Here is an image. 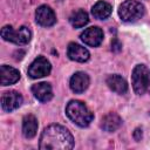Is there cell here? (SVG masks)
Wrapping results in <instances>:
<instances>
[{"label": "cell", "instance_id": "6", "mask_svg": "<svg viewBox=\"0 0 150 150\" xmlns=\"http://www.w3.org/2000/svg\"><path fill=\"white\" fill-rule=\"evenodd\" d=\"M52 70L50 62L43 57V56H38L29 66L28 68V75L32 79H40L43 76H47Z\"/></svg>", "mask_w": 150, "mask_h": 150}, {"label": "cell", "instance_id": "18", "mask_svg": "<svg viewBox=\"0 0 150 150\" xmlns=\"http://www.w3.org/2000/svg\"><path fill=\"white\" fill-rule=\"evenodd\" d=\"M89 21L88 14L83 9H77L70 16H69V22L74 28H81L84 27Z\"/></svg>", "mask_w": 150, "mask_h": 150}, {"label": "cell", "instance_id": "12", "mask_svg": "<svg viewBox=\"0 0 150 150\" xmlns=\"http://www.w3.org/2000/svg\"><path fill=\"white\" fill-rule=\"evenodd\" d=\"M32 93L34 94L35 98L40 102H48L53 97L52 86L47 82H40L32 87Z\"/></svg>", "mask_w": 150, "mask_h": 150}, {"label": "cell", "instance_id": "13", "mask_svg": "<svg viewBox=\"0 0 150 150\" xmlns=\"http://www.w3.org/2000/svg\"><path fill=\"white\" fill-rule=\"evenodd\" d=\"M0 75H1V86H9L19 81L20 79V71L13 67L9 66H1L0 68Z\"/></svg>", "mask_w": 150, "mask_h": 150}, {"label": "cell", "instance_id": "3", "mask_svg": "<svg viewBox=\"0 0 150 150\" xmlns=\"http://www.w3.org/2000/svg\"><path fill=\"white\" fill-rule=\"evenodd\" d=\"M118 15L124 22H135L144 15V6L136 0H125L118 8Z\"/></svg>", "mask_w": 150, "mask_h": 150}, {"label": "cell", "instance_id": "11", "mask_svg": "<svg viewBox=\"0 0 150 150\" xmlns=\"http://www.w3.org/2000/svg\"><path fill=\"white\" fill-rule=\"evenodd\" d=\"M69 86H70V89L74 93L81 94L89 86V76L86 73H83V71H77V73H75L71 76L70 82H69Z\"/></svg>", "mask_w": 150, "mask_h": 150}, {"label": "cell", "instance_id": "1", "mask_svg": "<svg viewBox=\"0 0 150 150\" xmlns=\"http://www.w3.org/2000/svg\"><path fill=\"white\" fill-rule=\"evenodd\" d=\"M39 146L42 150H69L74 146V138L67 128L50 124L42 131Z\"/></svg>", "mask_w": 150, "mask_h": 150}, {"label": "cell", "instance_id": "20", "mask_svg": "<svg viewBox=\"0 0 150 150\" xmlns=\"http://www.w3.org/2000/svg\"><path fill=\"white\" fill-rule=\"evenodd\" d=\"M134 137H135L136 141H139V139L142 138V130L136 129V130H135V134H134Z\"/></svg>", "mask_w": 150, "mask_h": 150}, {"label": "cell", "instance_id": "14", "mask_svg": "<svg viewBox=\"0 0 150 150\" xmlns=\"http://www.w3.org/2000/svg\"><path fill=\"white\" fill-rule=\"evenodd\" d=\"M107 84L112 91H115L116 94H120V95L125 94L128 90V84H127L125 80L118 74H114V75L108 76Z\"/></svg>", "mask_w": 150, "mask_h": 150}, {"label": "cell", "instance_id": "17", "mask_svg": "<svg viewBox=\"0 0 150 150\" xmlns=\"http://www.w3.org/2000/svg\"><path fill=\"white\" fill-rule=\"evenodd\" d=\"M111 11L112 8L110 4L105 1H97L91 8V14L98 20H104L111 14Z\"/></svg>", "mask_w": 150, "mask_h": 150}, {"label": "cell", "instance_id": "10", "mask_svg": "<svg viewBox=\"0 0 150 150\" xmlns=\"http://www.w3.org/2000/svg\"><path fill=\"white\" fill-rule=\"evenodd\" d=\"M67 55L70 60L76 61V62H86L89 60V56H90L87 48H84L83 46L75 43V42H71L68 45Z\"/></svg>", "mask_w": 150, "mask_h": 150}, {"label": "cell", "instance_id": "8", "mask_svg": "<svg viewBox=\"0 0 150 150\" xmlns=\"http://www.w3.org/2000/svg\"><path fill=\"white\" fill-rule=\"evenodd\" d=\"M22 103V96L15 90H9L2 94L1 96V107L5 111H13L18 109Z\"/></svg>", "mask_w": 150, "mask_h": 150}, {"label": "cell", "instance_id": "16", "mask_svg": "<svg viewBox=\"0 0 150 150\" xmlns=\"http://www.w3.org/2000/svg\"><path fill=\"white\" fill-rule=\"evenodd\" d=\"M38 131V120L34 115H26L22 121V134L26 138H33Z\"/></svg>", "mask_w": 150, "mask_h": 150}, {"label": "cell", "instance_id": "4", "mask_svg": "<svg viewBox=\"0 0 150 150\" xmlns=\"http://www.w3.org/2000/svg\"><path fill=\"white\" fill-rule=\"evenodd\" d=\"M1 36L4 40L13 42L15 45H26L30 41L32 33L28 27L21 26L18 29H14L12 26H4L1 29Z\"/></svg>", "mask_w": 150, "mask_h": 150}, {"label": "cell", "instance_id": "5", "mask_svg": "<svg viewBox=\"0 0 150 150\" xmlns=\"http://www.w3.org/2000/svg\"><path fill=\"white\" fill-rule=\"evenodd\" d=\"M148 69L144 64H137L131 74V84L132 89L137 95H142L145 93L148 87Z\"/></svg>", "mask_w": 150, "mask_h": 150}, {"label": "cell", "instance_id": "7", "mask_svg": "<svg viewBox=\"0 0 150 150\" xmlns=\"http://www.w3.org/2000/svg\"><path fill=\"white\" fill-rule=\"evenodd\" d=\"M35 20L42 27H50L56 22V15L49 6L42 5L35 12Z\"/></svg>", "mask_w": 150, "mask_h": 150}, {"label": "cell", "instance_id": "9", "mask_svg": "<svg viewBox=\"0 0 150 150\" xmlns=\"http://www.w3.org/2000/svg\"><path fill=\"white\" fill-rule=\"evenodd\" d=\"M81 40L90 47H97L103 41V30L95 26L89 27L81 34Z\"/></svg>", "mask_w": 150, "mask_h": 150}, {"label": "cell", "instance_id": "15", "mask_svg": "<svg viewBox=\"0 0 150 150\" xmlns=\"http://www.w3.org/2000/svg\"><path fill=\"white\" fill-rule=\"evenodd\" d=\"M122 124V120L121 117L115 114V112H109L103 118H102V122H101V127L103 130L108 131V132H112V131H116Z\"/></svg>", "mask_w": 150, "mask_h": 150}, {"label": "cell", "instance_id": "2", "mask_svg": "<svg viewBox=\"0 0 150 150\" xmlns=\"http://www.w3.org/2000/svg\"><path fill=\"white\" fill-rule=\"evenodd\" d=\"M66 114L71 122H74L79 127H88L94 118L93 112L89 108L81 101L73 100L66 107Z\"/></svg>", "mask_w": 150, "mask_h": 150}, {"label": "cell", "instance_id": "21", "mask_svg": "<svg viewBox=\"0 0 150 150\" xmlns=\"http://www.w3.org/2000/svg\"><path fill=\"white\" fill-rule=\"evenodd\" d=\"M146 89H148L149 93H150V71H149V74H148V87H146Z\"/></svg>", "mask_w": 150, "mask_h": 150}, {"label": "cell", "instance_id": "19", "mask_svg": "<svg viewBox=\"0 0 150 150\" xmlns=\"http://www.w3.org/2000/svg\"><path fill=\"white\" fill-rule=\"evenodd\" d=\"M121 47H122V45L120 43V41L117 39H114L112 42H111V49L114 52H120L121 50Z\"/></svg>", "mask_w": 150, "mask_h": 150}]
</instances>
